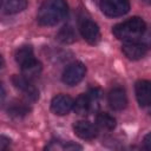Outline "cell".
<instances>
[{"instance_id": "1", "label": "cell", "mask_w": 151, "mask_h": 151, "mask_svg": "<svg viewBox=\"0 0 151 151\" xmlns=\"http://www.w3.org/2000/svg\"><path fill=\"white\" fill-rule=\"evenodd\" d=\"M65 0H45L38 9L37 20L41 26H53L67 15Z\"/></svg>"}, {"instance_id": "4", "label": "cell", "mask_w": 151, "mask_h": 151, "mask_svg": "<svg viewBox=\"0 0 151 151\" xmlns=\"http://www.w3.org/2000/svg\"><path fill=\"white\" fill-rule=\"evenodd\" d=\"M86 74V67L83 63H73L63 72V81L68 86H74L83 80Z\"/></svg>"}, {"instance_id": "3", "label": "cell", "mask_w": 151, "mask_h": 151, "mask_svg": "<svg viewBox=\"0 0 151 151\" xmlns=\"http://www.w3.org/2000/svg\"><path fill=\"white\" fill-rule=\"evenodd\" d=\"M100 9L107 17H120L130 11L129 0H100Z\"/></svg>"}, {"instance_id": "24", "label": "cell", "mask_w": 151, "mask_h": 151, "mask_svg": "<svg viewBox=\"0 0 151 151\" xmlns=\"http://www.w3.org/2000/svg\"><path fill=\"white\" fill-rule=\"evenodd\" d=\"M144 1H145L146 4H150V0H144Z\"/></svg>"}, {"instance_id": "7", "label": "cell", "mask_w": 151, "mask_h": 151, "mask_svg": "<svg viewBox=\"0 0 151 151\" xmlns=\"http://www.w3.org/2000/svg\"><path fill=\"white\" fill-rule=\"evenodd\" d=\"M122 52L130 60H139L146 54L147 47L138 41H127L122 46Z\"/></svg>"}, {"instance_id": "25", "label": "cell", "mask_w": 151, "mask_h": 151, "mask_svg": "<svg viewBox=\"0 0 151 151\" xmlns=\"http://www.w3.org/2000/svg\"><path fill=\"white\" fill-rule=\"evenodd\" d=\"M1 4H2V0H0V6H1Z\"/></svg>"}, {"instance_id": "6", "label": "cell", "mask_w": 151, "mask_h": 151, "mask_svg": "<svg viewBox=\"0 0 151 151\" xmlns=\"http://www.w3.org/2000/svg\"><path fill=\"white\" fill-rule=\"evenodd\" d=\"M73 107V100L66 94H57L51 101V110L54 114L65 116Z\"/></svg>"}, {"instance_id": "15", "label": "cell", "mask_w": 151, "mask_h": 151, "mask_svg": "<svg viewBox=\"0 0 151 151\" xmlns=\"http://www.w3.org/2000/svg\"><path fill=\"white\" fill-rule=\"evenodd\" d=\"M57 38L60 42L63 44H72L76 40V33H74V29L72 28V26L70 25H66L64 27L60 28V31L58 32L57 34Z\"/></svg>"}, {"instance_id": "14", "label": "cell", "mask_w": 151, "mask_h": 151, "mask_svg": "<svg viewBox=\"0 0 151 151\" xmlns=\"http://www.w3.org/2000/svg\"><path fill=\"white\" fill-rule=\"evenodd\" d=\"M96 123L99 127L104 129V130H113L116 127V119L109 114V113H105V112H101V113H98L97 117H96Z\"/></svg>"}, {"instance_id": "17", "label": "cell", "mask_w": 151, "mask_h": 151, "mask_svg": "<svg viewBox=\"0 0 151 151\" xmlns=\"http://www.w3.org/2000/svg\"><path fill=\"white\" fill-rule=\"evenodd\" d=\"M27 6V0H5V12L15 14L24 11Z\"/></svg>"}, {"instance_id": "8", "label": "cell", "mask_w": 151, "mask_h": 151, "mask_svg": "<svg viewBox=\"0 0 151 151\" xmlns=\"http://www.w3.org/2000/svg\"><path fill=\"white\" fill-rule=\"evenodd\" d=\"M12 83H13V85H14L18 90H20V91L26 96V98H28L29 100L34 101V100H37V99L39 98V92H38V90H37V88L29 83V80L26 79L25 77H22V76H13Z\"/></svg>"}, {"instance_id": "5", "label": "cell", "mask_w": 151, "mask_h": 151, "mask_svg": "<svg viewBox=\"0 0 151 151\" xmlns=\"http://www.w3.org/2000/svg\"><path fill=\"white\" fill-rule=\"evenodd\" d=\"M80 33L83 35V38L88 42V44H97L100 39V31L98 25L90 20V19H84L80 22L79 26Z\"/></svg>"}, {"instance_id": "9", "label": "cell", "mask_w": 151, "mask_h": 151, "mask_svg": "<svg viewBox=\"0 0 151 151\" xmlns=\"http://www.w3.org/2000/svg\"><path fill=\"white\" fill-rule=\"evenodd\" d=\"M136 98L142 107H146L151 103V85L147 80H138L134 86Z\"/></svg>"}, {"instance_id": "22", "label": "cell", "mask_w": 151, "mask_h": 151, "mask_svg": "<svg viewBox=\"0 0 151 151\" xmlns=\"http://www.w3.org/2000/svg\"><path fill=\"white\" fill-rule=\"evenodd\" d=\"M5 98H6V92H5V88H4L2 84L0 83V105H1V104H4Z\"/></svg>"}, {"instance_id": "2", "label": "cell", "mask_w": 151, "mask_h": 151, "mask_svg": "<svg viewBox=\"0 0 151 151\" xmlns=\"http://www.w3.org/2000/svg\"><path fill=\"white\" fill-rule=\"evenodd\" d=\"M145 29H146V25L144 20L139 17H133L127 19L126 21L116 25L112 28V33L117 39L127 42V41H138V39H140L145 33Z\"/></svg>"}, {"instance_id": "19", "label": "cell", "mask_w": 151, "mask_h": 151, "mask_svg": "<svg viewBox=\"0 0 151 151\" xmlns=\"http://www.w3.org/2000/svg\"><path fill=\"white\" fill-rule=\"evenodd\" d=\"M11 144V139L6 136H0V151L6 150Z\"/></svg>"}, {"instance_id": "12", "label": "cell", "mask_w": 151, "mask_h": 151, "mask_svg": "<svg viewBox=\"0 0 151 151\" xmlns=\"http://www.w3.org/2000/svg\"><path fill=\"white\" fill-rule=\"evenodd\" d=\"M20 66H21L22 77H25L28 80H32V79L39 77V74L41 73V70H42L41 63L39 60H37L35 58L26 61L25 64H22Z\"/></svg>"}, {"instance_id": "16", "label": "cell", "mask_w": 151, "mask_h": 151, "mask_svg": "<svg viewBox=\"0 0 151 151\" xmlns=\"http://www.w3.org/2000/svg\"><path fill=\"white\" fill-rule=\"evenodd\" d=\"M15 60H17V63L19 64V65H22V64H25L26 61H28V60H31V59H33L34 58V54H33V48L31 47V46H21V47H19L18 50H17V52H15Z\"/></svg>"}, {"instance_id": "20", "label": "cell", "mask_w": 151, "mask_h": 151, "mask_svg": "<svg viewBox=\"0 0 151 151\" xmlns=\"http://www.w3.org/2000/svg\"><path fill=\"white\" fill-rule=\"evenodd\" d=\"M64 150H81V146L80 145H77L74 143H67L66 145L63 146Z\"/></svg>"}, {"instance_id": "13", "label": "cell", "mask_w": 151, "mask_h": 151, "mask_svg": "<svg viewBox=\"0 0 151 151\" xmlns=\"http://www.w3.org/2000/svg\"><path fill=\"white\" fill-rule=\"evenodd\" d=\"M73 111L79 114V116H84L87 114L91 109H90V101H88V97L87 94H80L76 101H73Z\"/></svg>"}, {"instance_id": "11", "label": "cell", "mask_w": 151, "mask_h": 151, "mask_svg": "<svg viewBox=\"0 0 151 151\" xmlns=\"http://www.w3.org/2000/svg\"><path fill=\"white\" fill-rule=\"evenodd\" d=\"M107 100L111 109L114 111H120L125 109L127 105V97L125 91L122 87H114L113 90H111L109 93Z\"/></svg>"}, {"instance_id": "23", "label": "cell", "mask_w": 151, "mask_h": 151, "mask_svg": "<svg viewBox=\"0 0 151 151\" xmlns=\"http://www.w3.org/2000/svg\"><path fill=\"white\" fill-rule=\"evenodd\" d=\"M4 64H5V60H4V58H2V55L0 54V68L4 66Z\"/></svg>"}, {"instance_id": "21", "label": "cell", "mask_w": 151, "mask_h": 151, "mask_svg": "<svg viewBox=\"0 0 151 151\" xmlns=\"http://www.w3.org/2000/svg\"><path fill=\"white\" fill-rule=\"evenodd\" d=\"M150 138H151V134L147 133V134L144 137V140H143V143H144V147H145L146 150H150V149H151V142H150Z\"/></svg>"}, {"instance_id": "18", "label": "cell", "mask_w": 151, "mask_h": 151, "mask_svg": "<svg viewBox=\"0 0 151 151\" xmlns=\"http://www.w3.org/2000/svg\"><path fill=\"white\" fill-rule=\"evenodd\" d=\"M29 112V107L24 103H13L8 107V114L13 118H22Z\"/></svg>"}, {"instance_id": "10", "label": "cell", "mask_w": 151, "mask_h": 151, "mask_svg": "<svg viewBox=\"0 0 151 151\" xmlns=\"http://www.w3.org/2000/svg\"><path fill=\"white\" fill-rule=\"evenodd\" d=\"M74 133L81 139H93L98 136V129L90 122L79 120L73 125Z\"/></svg>"}]
</instances>
